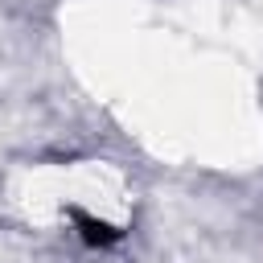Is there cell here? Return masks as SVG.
<instances>
[{
	"instance_id": "6da1fadb",
	"label": "cell",
	"mask_w": 263,
	"mask_h": 263,
	"mask_svg": "<svg viewBox=\"0 0 263 263\" xmlns=\"http://www.w3.org/2000/svg\"><path fill=\"white\" fill-rule=\"evenodd\" d=\"M70 218H74L78 238H82L86 247H115V242L123 238V230H115L111 222H103V218H95V214H86V210H78V205H70Z\"/></svg>"
}]
</instances>
